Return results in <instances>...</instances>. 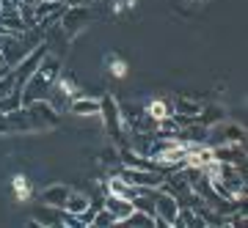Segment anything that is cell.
I'll list each match as a JSON object with an SVG mask.
<instances>
[{
    "instance_id": "cell-1",
    "label": "cell",
    "mask_w": 248,
    "mask_h": 228,
    "mask_svg": "<svg viewBox=\"0 0 248 228\" xmlns=\"http://www.w3.org/2000/svg\"><path fill=\"white\" fill-rule=\"evenodd\" d=\"M61 74V55H55L47 50V55L42 58V63L36 66V71L25 80L22 91V105L33 102V99H47L50 97V88H53L55 77Z\"/></svg>"
},
{
    "instance_id": "cell-2",
    "label": "cell",
    "mask_w": 248,
    "mask_h": 228,
    "mask_svg": "<svg viewBox=\"0 0 248 228\" xmlns=\"http://www.w3.org/2000/svg\"><path fill=\"white\" fill-rule=\"evenodd\" d=\"M99 115L105 121V129L110 135L113 146H124L127 143V127H124V118H122V105L116 102L113 94H105L99 99Z\"/></svg>"
},
{
    "instance_id": "cell-3",
    "label": "cell",
    "mask_w": 248,
    "mask_h": 228,
    "mask_svg": "<svg viewBox=\"0 0 248 228\" xmlns=\"http://www.w3.org/2000/svg\"><path fill=\"white\" fill-rule=\"evenodd\" d=\"M91 17H94L91 6H66L61 19H58V28H61V33L66 36L69 42H75V39L89 28Z\"/></svg>"
},
{
    "instance_id": "cell-4",
    "label": "cell",
    "mask_w": 248,
    "mask_h": 228,
    "mask_svg": "<svg viewBox=\"0 0 248 228\" xmlns=\"http://www.w3.org/2000/svg\"><path fill=\"white\" fill-rule=\"evenodd\" d=\"M22 107L28 110L36 132L39 129H53V127H58V121H61L58 107H55L50 99H33V102H28V105H22Z\"/></svg>"
},
{
    "instance_id": "cell-5",
    "label": "cell",
    "mask_w": 248,
    "mask_h": 228,
    "mask_svg": "<svg viewBox=\"0 0 248 228\" xmlns=\"http://www.w3.org/2000/svg\"><path fill=\"white\" fill-rule=\"evenodd\" d=\"M207 143H210V146H218V143H246V127L223 118V121H218L215 127H210Z\"/></svg>"
},
{
    "instance_id": "cell-6",
    "label": "cell",
    "mask_w": 248,
    "mask_h": 228,
    "mask_svg": "<svg viewBox=\"0 0 248 228\" xmlns=\"http://www.w3.org/2000/svg\"><path fill=\"white\" fill-rule=\"evenodd\" d=\"M45 55H47V44L42 42V44H36L33 50H31V53H28L25 58L17 63V66H11V74H14V88L25 86V80L36 71V66L42 63V58H45Z\"/></svg>"
},
{
    "instance_id": "cell-7",
    "label": "cell",
    "mask_w": 248,
    "mask_h": 228,
    "mask_svg": "<svg viewBox=\"0 0 248 228\" xmlns=\"http://www.w3.org/2000/svg\"><path fill=\"white\" fill-rule=\"evenodd\" d=\"M152 201H155V217H160L166 226H174V220H177V212H179V201L169 190H163V187H155L152 190Z\"/></svg>"
},
{
    "instance_id": "cell-8",
    "label": "cell",
    "mask_w": 248,
    "mask_h": 228,
    "mask_svg": "<svg viewBox=\"0 0 248 228\" xmlns=\"http://www.w3.org/2000/svg\"><path fill=\"white\" fill-rule=\"evenodd\" d=\"M124 182H130L133 187H160L163 185V179L166 173H160V171H141V168H122V173H119Z\"/></svg>"
},
{
    "instance_id": "cell-9",
    "label": "cell",
    "mask_w": 248,
    "mask_h": 228,
    "mask_svg": "<svg viewBox=\"0 0 248 228\" xmlns=\"http://www.w3.org/2000/svg\"><path fill=\"white\" fill-rule=\"evenodd\" d=\"M213 157L218 162H229L246 171V143H218L213 146Z\"/></svg>"
},
{
    "instance_id": "cell-10",
    "label": "cell",
    "mask_w": 248,
    "mask_h": 228,
    "mask_svg": "<svg viewBox=\"0 0 248 228\" xmlns=\"http://www.w3.org/2000/svg\"><path fill=\"white\" fill-rule=\"evenodd\" d=\"M69 193H72L69 185H50V187H45V190L39 193V198H42V203H47V206H58V209H63V203H66Z\"/></svg>"
},
{
    "instance_id": "cell-11",
    "label": "cell",
    "mask_w": 248,
    "mask_h": 228,
    "mask_svg": "<svg viewBox=\"0 0 248 228\" xmlns=\"http://www.w3.org/2000/svg\"><path fill=\"white\" fill-rule=\"evenodd\" d=\"M102 206H105V209L116 217V223H122V220L133 212V201L119 198V195H105V198H102Z\"/></svg>"
},
{
    "instance_id": "cell-12",
    "label": "cell",
    "mask_w": 248,
    "mask_h": 228,
    "mask_svg": "<svg viewBox=\"0 0 248 228\" xmlns=\"http://www.w3.org/2000/svg\"><path fill=\"white\" fill-rule=\"evenodd\" d=\"M69 110L75 115H99V99L80 94V97L69 99Z\"/></svg>"
},
{
    "instance_id": "cell-13",
    "label": "cell",
    "mask_w": 248,
    "mask_h": 228,
    "mask_svg": "<svg viewBox=\"0 0 248 228\" xmlns=\"http://www.w3.org/2000/svg\"><path fill=\"white\" fill-rule=\"evenodd\" d=\"M105 195H119V198L133 201V195H138V187H133L130 182H124L122 176H110L108 185H105Z\"/></svg>"
},
{
    "instance_id": "cell-14",
    "label": "cell",
    "mask_w": 248,
    "mask_h": 228,
    "mask_svg": "<svg viewBox=\"0 0 248 228\" xmlns=\"http://www.w3.org/2000/svg\"><path fill=\"white\" fill-rule=\"evenodd\" d=\"M9 115V127H11V135H17V132H36L33 129V121H31V115H28L25 107H17V110H11Z\"/></svg>"
},
{
    "instance_id": "cell-15",
    "label": "cell",
    "mask_w": 248,
    "mask_h": 228,
    "mask_svg": "<svg viewBox=\"0 0 248 228\" xmlns=\"http://www.w3.org/2000/svg\"><path fill=\"white\" fill-rule=\"evenodd\" d=\"M226 118V110H223L221 105H202V110H199V115H196V121L202 124V127H215L218 121H223Z\"/></svg>"
},
{
    "instance_id": "cell-16",
    "label": "cell",
    "mask_w": 248,
    "mask_h": 228,
    "mask_svg": "<svg viewBox=\"0 0 248 228\" xmlns=\"http://www.w3.org/2000/svg\"><path fill=\"white\" fill-rule=\"evenodd\" d=\"M91 206V198L86 193H78V190H72L69 198H66V203H63V212H69V214H75V217H80L83 212Z\"/></svg>"
},
{
    "instance_id": "cell-17",
    "label": "cell",
    "mask_w": 248,
    "mask_h": 228,
    "mask_svg": "<svg viewBox=\"0 0 248 228\" xmlns=\"http://www.w3.org/2000/svg\"><path fill=\"white\" fill-rule=\"evenodd\" d=\"M199 110H202V102H196V99H190V97H174L171 113L190 115V118H196V115H199Z\"/></svg>"
},
{
    "instance_id": "cell-18",
    "label": "cell",
    "mask_w": 248,
    "mask_h": 228,
    "mask_svg": "<svg viewBox=\"0 0 248 228\" xmlns=\"http://www.w3.org/2000/svg\"><path fill=\"white\" fill-rule=\"evenodd\" d=\"M61 212L63 209H58V206H42V212H39V214H36V223H39V226H50V228H55V226H61Z\"/></svg>"
},
{
    "instance_id": "cell-19",
    "label": "cell",
    "mask_w": 248,
    "mask_h": 228,
    "mask_svg": "<svg viewBox=\"0 0 248 228\" xmlns=\"http://www.w3.org/2000/svg\"><path fill=\"white\" fill-rule=\"evenodd\" d=\"M11 190L17 195V201H22V203L33 198V187H31V182H28L25 176H14L11 179Z\"/></svg>"
},
{
    "instance_id": "cell-20",
    "label": "cell",
    "mask_w": 248,
    "mask_h": 228,
    "mask_svg": "<svg viewBox=\"0 0 248 228\" xmlns=\"http://www.w3.org/2000/svg\"><path fill=\"white\" fill-rule=\"evenodd\" d=\"M105 66H108V71H110L116 80H122L124 74H127V61H124L119 53H108L105 55Z\"/></svg>"
},
{
    "instance_id": "cell-21",
    "label": "cell",
    "mask_w": 248,
    "mask_h": 228,
    "mask_svg": "<svg viewBox=\"0 0 248 228\" xmlns=\"http://www.w3.org/2000/svg\"><path fill=\"white\" fill-rule=\"evenodd\" d=\"M143 110H146V115H149V118L160 121V118L171 115V102H166V99H152L149 105L143 107Z\"/></svg>"
},
{
    "instance_id": "cell-22",
    "label": "cell",
    "mask_w": 248,
    "mask_h": 228,
    "mask_svg": "<svg viewBox=\"0 0 248 228\" xmlns=\"http://www.w3.org/2000/svg\"><path fill=\"white\" fill-rule=\"evenodd\" d=\"M17 107H22V91L19 88H11L6 97H0V113H11Z\"/></svg>"
},
{
    "instance_id": "cell-23",
    "label": "cell",
    "mask_w": 248,
    "mask_h": 228,
    "mask_svg": "<svg viewBox=\"0 0 248 228\" xmlns=\"http://www.w3.org/2000/svg\"><path fill=\"white\" fill-rule=\"evenodd\" d=\"M116 223V217L110 214V212L105 209V206H99L97 212H94V217H91V226L94 228H102V226H113Z\"/></svg>"
},
{
    "instance_id": "cell-24",
    "label": "cell",
    "mask_w": 248,
    "mask_h": 228,
    "mask_svg": "<svg viewBox=\"0 0 248 228\" xmlns=\"http://www.w3.org/2000/svg\"><path fill=\"white\" fill-rule=\"evenodd\" d=\"M0 135H11V127H9V115L0 113Z\"/></svg>"
},
{
    "instance_id": "cell-25",
    "label": "cell",
    "mask_w": 248,
    "mask_h": 228,
    "mask_svg": "<svg viewBox=\"0 0 248 228\" xmlns=\"http://www.w3.org/2000/svg\"><path fill=\"white\" fill-rule=\"evenodd\" d=\"M97 0H66V6H94Z\"/></svg>"
},
{
    "instance_id": "cell-26",
    "label": "cell",
    "mask_w": 248,
    "mask_h": 228,
    "mask_svg": "<svg viewBox=\"0 0 248 228\" xmlns=\"http://www.w3.org/2000/svg\"><path fill=\"white\" fill-rule=\"evenodd\" d=\"M9 71H11L9 66H0V77H6V74H9Z\"/></svg>"
},
{
    "instance_id": "cell-27",
    "label": "cell",
    "mask_w": 248,
    "mask_h": 228,
    "mask_svg": "<svg viewBox=\"0 0 248 228\" xmlns=\"http://www.w3.org/2000/svg\"><path fill=\"white\" fill-rule=\"evenodd\" d=\"M0 66H9V63H6V58H3V50H0ZM11 69V66H9Z\"/></svg>"
},
{
    "instance_id": "cell-28",
    "label": "cell",
    "mask_w": 248,
    "mask_h": 228,
    "mask_svg": "<svg viewBox=\"0 0 248 228\" xmlns=\"http://www.w3.org/2000/svg\"><path fill=\"white\" fill-rule=\"evenodd\" d=\"M19 3H28V6H36V3H39V0H19Z\"/></svg>"
},
{
    "instance_id": "cell-29",
    "label": "cell",
    "mask_w": 248,
    "mask_h": 228,
    "mask_svg": "<svg viewBox=\"0 0 248 228\" xmlns=\"http://www.w3.org/2000/svg\"><path fill=\"white\" fill-rule=\"evenodd\" d=\"M187 3H202V0H187Z\"/></svg>"
},
{
    "instance_id": "cell-30",
    "label": "cell",
    "mask_w": 248,
    "mask_h": 228,
    "mask_svg": "<svg viewBox=\"0 0 248 228\" xmlns=\"http://www.w3.org/2000/svg\"><path fill=\"white\" fill-rule=\"evenodd\" d=\"M55 3H66V0H55Z\"/></svg>"
}]
</instances>
